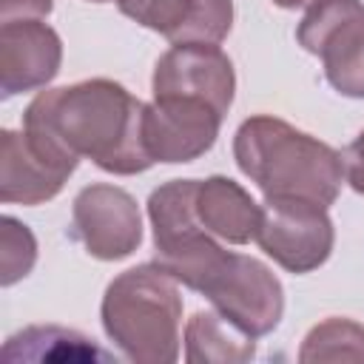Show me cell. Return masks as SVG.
<instances>
[{"label":"cell","mask_w":364,"mask_h":364,"mask_svg":"<svg viewBox=\"0 0 364 364\" xmlns=\"http://www.w3.org/2000/svg\"><path fill=\"white\" fill-rule=\"evenodd\" d=\"M145 102L125 85L94 77L40 91L23 111V131L100 171L134 176L154 165L142 136Z\"/></svg>","instance_id":"obj_1"},{"label":"cell","mask_w":364,"mask_h":364,"mask_svg":"<svg viewBox=\"0 0 364 364\" xmlns=\"http://www.w3.org/2000/svg\"><path fill=\"white\" fill-rule=\"evenodd\" d=\"M233 159L264 199L296 196L330 208L341 193L344 156L270 114L247 117L236 128Z\"/></svg>","instance_id":"obj_2"},{"label":"cell","mask_w":364,"mask_h":364,"mask_svg":"<svg viewBox=\"0 0 364 364\" xmlns=\"http://www.w3.org/2000/svg\"><path fill=\"white\" fill-rule=\"evenodd\" d=\"M100 318L117 350L136 364H173L182 341L179 282L156 262L114 276Z\"/></svg>","instance_id":"obj_3"},{"label":"cell","mask_w":364,"mask_h":364,"mask_svg":"<svg viewBox=\"0 0 364 364\" xmlns=\"http://www.w3.org/2000/svg\"><path fill=\"white\" fill-rule=\"evenodd\" d=\"M196 185L199 179H171L159 185L148 196V219L154 228V262L179 284L202 293L230 250L202 228L196 216Z\"/></svg>","instance_id":"obj_4"},{"label":"cell","mask_w":364,"mask_h":364,"mask_svg":"<svg viewBox=\"0 0 364 364\" xmlns=\"http://www.w3.org/2000/svg\"><path fill=\"white\" fill-rule=\"evenodd\" d=\"M296 40L324 65L327 82L350 100H364V3L316 0L299 20Z\"/></svg>","instance_id":"obj_5"},{"label":"cell","mask_w":364,"mask_h":364,"mask_svg":"<svg viewBox=\"0 0 364 364\" xmlns=\"http://www.w3.org/2000/svg\"><path fill=\"white\" fill-rule=\"evenodd\" d=\"M333 242L336 230L327 208L296 196L264 199L256 245L287 273L321 267L333 253Z\"/></svg>","instance_id":"obj_6"},{"label":"cell","mask_w":364,"mask_h":364,"mask_svg":"<svg viewBox=\"0 0 364 364\" xmlns=\"http://www.w3.org/2000/svg\"><path fill=\"white\" fill-rule=\"evenodd\" d=\"M202 296L250 338L273 333L284 313L282 282L264 262L245 253H228L222 267L202 287Z\"/></svg>","instance_id":"obj_7"},{"label":"cell","mask_w":364,"mask_h":364,"mask_svg":"<svg viewBox=\"0 0 364 364\" xmlns=\"http://www.w3.org/2000/svg\"><path fill=\"white\" fill-rule=\"evenodd\" d=\"M71 236L100 262L128 259L142 245V213L136 199L108 182L85 185L71 205Z\"/></svg>","instance_id":"obj_8"},{"label":"cell","mask_w":364,"mask_h":364,"mask_svg":"<svg viewBox=\"0 0 364 364\" xmlns=\"http://www.w3.org/2000/svg\"><path fill=\"white\" fill-rule=\"evenodd\" d=\"M222 114L196 97H154L145 105L142 136L154 162H193L219 136Z\"/></svg>","instance_id":"obj_9"},{"label":"cell","mask_w":364,"mask_h":364,"mask_svg":"<svg viewBox=\"0 0 364 364\" xmlns=\"http://www.w3.org/2000/svg\"><path fill=\"white\" fill-rule=\"evenodd\" d=\"M77 165V156L6 128L0 134V199L6 205H43L63 191Z\"/></svg>","instance_id":"obj_10"},{"label":"cell","mask_w":364,"mask_h":364,"mask_svg":"<svg viewBox=\"0 0 364 364\" xmlns=\"http://www.w3.org/2000/svg\"><path fill=\"white\" fill-rule=\"evenodd\" d=\"M154 97H196L228 117L236 94V71L230 57L210 43H188L168 48L151 80Z\"/></svg>","instance_id":"obj_11"},{"label":"cell","mask_w":364,"mask_h":364,"mask_svg":"<svg viewBox=\"0 0 364 364\" xmlns=\"http://www.w3.org/2000/svg\"><path fill=\"white\" fill-rule=\"evenodd\" d=\"M63 63V40L43 20H9L0 26V94L3 100L46 88Z\"/></svg>","instance_id":"obj_12"},{"label":"cell","mask_w":364,"mask_h":364,"mask_svg":"<svg viewBox=\"0 0 364 364\" xmlns=\"http://www.w3.org/2000/svg\"><path fill=\"white\" fill-rule=\"evenodd\" d=\"M117 6L171 46H219L233 28V0H117Z\"/></svg>","instance_id":"obj_13"},{"label":"cell","mask_w":364,"mask_h":364,"mask_svg":"<svg viewBox=\"0 0 364 364\" xmlns=\"http://www.w3.org/2000/svg\"><path fill=\"white\" fill-rule=\"evenodd\" d=\"M196 216L210 236L228 245H247L256 239L262 205L230 176L213 173L196 185Z\"/></svg>","instance_id":"obj_14"},{"label":"cell","mask_w":364,"mask_h":364,"mask_svg":"<svg viewBox=\"0 0 364 364\" xmlns=\"http://www.w3.org/2000/svg\"><path fill=\"white\" fill-rule=\"evenodd\" d=\"M253 355L256 338L216 310H196L185 324V361L191 364H242Z\"/></svg>","instance_id":"obj_15"},{"label":"cell","mask_w":364,"mask_h":364,"mask_svg":"<svg viewBox=\"0 0 364 364\" xmlns=\"http://www.w3.org/2000/svg\"><path fill=\"white\" fill-rule=\"evenodd\" d=\"M3 358L9 361H108L111 355L94 344V338L57 327V324H34L14 336H9L3 347Z\"/></svg>","instance_id":"obj_16"},{"label":"cell","mask_w":364,"mask_h":364,"mask_svg":"<svg viewBox=\"0 0 364 364\" xmlns=\"http://www.w3.org/2000/svg\"><path fill=\"white\" fill-rule=\"evenodd\" d=\"M301 364L324 361H364V324L341 316H330L310 327L299 347Z\"/></svg>","instance_id":"obj_17"},{"label":"cell","mask_w":364,"mask_h":364,"mask_svg":"<svg viewBox=\"0 0 364 364\" xmlns=\"http://www.w3.org/2000/svg\"><path fill=\"white\" fill-rule=\"evenodd\" d=\"M37 262V239L14 216L0 219V284L11 287L14 282L26 279Z\"/></svg>","instance_id":"obj_18"},{"label":"cell","mask_w":364,"mask_h":364,"mask_svg":"<svg viewBox=\"0 0 364 364\" xmlns=\"http://www.w3.org/2000/svg\"><path fill=\"white\" fill-rule=\"evenodd\" d=\"M54 9L51 0H0V23L9 20H43Z\"/></svg>","instance_id":"obj_19"},{"label":"cell","mask_w":364,"mask_h":364,"mask_svg":"<svg viewBox=\"0 0 364 364\" xmlns=\"http://www.w3.org/2000/svg\"><path fill=\"white\" fill-rule=\"evenodd\" d=\"M344 179L347 185L364 196V131L344 148Z\"/></svg>","instance_id":"obj_20"},{"label":"cell","mask_w":364,"mask_h":364,"mask_svg":"<svg viewBox=\"0 0 364 364\" xmlns=\"http://www.w3.org/2000/svg\"><path fill=\"white\" fill-rule=\"evenodd\" d=\"M279 9H304V6H313L316 0H273Z\"/></svg>","instance_id":"obj_21"},{"label":"cell","mask_w":364,"mask_h":364,"mask_svg":"<svg viewBox=\"0 0 364 364\" xmlns=\"http://www.w3.org/2000/svg\"><path fill=\"white\" fill-rule=\"evenodd\" d=\"M88 3H117V0H88Z\"/></svg>","instance_id":"obj_22"}]
</instances>
